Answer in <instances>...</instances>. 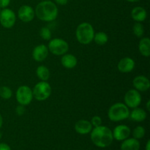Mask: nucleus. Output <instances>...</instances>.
<instances>
[{"label":"nucleus","mask_w":150,"mask_h":150,"mask_svg":"<svg viewBox=\"0 0 150 150\" xmlns=\"http://www.w3.org/2000/svg\"><path fill=\"white\" fill-rule=\"evenodd\" d=\"M91 140L96 146L100 148H105L112 144V131L107 126L100 125L92 128L91 131Z\"/></svg>","instance_id":"nucleus-1"},{"label":"nucleus","mask_w":150,"mask_h":150,"mask_svg":"<svg viewBox=\"0 0 150 150\" xmlns=\"http://www.w3.org/2000/svg\"><path fill=\"white\" fill-rule=\"evenodd\" d=\"M35 16L38 19L45 22H51L58 16L59 10L57 4L51 0L42 1L38 3L35 10Z\"/></svg>","instance_id":"nucleus-2"},{"label":"nucleus","mask_w":150,"mask_h":150,"mask_svg":"<svg viewBox=\"0 0 150 150\" xmlns=\"http://www.w3.org/2000/svg\"><path fill=\"white\" fill-rule=\"evenodd\" d=\"M95 33L94 28L91 23L88 22H83L76 28V39L81 44L88 45L93 41Z\"/></svg>","instance_id":"nucleus-3"},{"label":"nucleus","mask_w":150,"mask_h":150,"mask_svg":"<svg viewBox=\"0 0 150 150\" xmlns=\"http://www.w3.org/2000/svg\"><path fill=\"white\" fill-rule=\"evenodd\" d=\"M130 110L122 103H117L111 105L108 111V117L111 122H120L129 118Z\"/></svg>","instance_id":"nucleus-4"},{"label":"nucleus","mask_w":150,"mask_h":150,"mask_svg":"<svg viewBox=\"0 0 150 150\" xmlns=\"http://www.w3.org/2000/svg\"><path fill=\"white\" fill-rule=\"evenodd\" d=\"M51 92H52V89L49 83L41 81L36 83L34 86V89L32 90L33 98L38 101L45 100L51 96Z\"/></svg>","instance_id":"nucleus-5"},{"label":"nucleus","mask_w":150,"mask_h":150,"mask_svg":"<svg viewBox=\"0 0 150 150\" xmlns=\"http://www.w3.org/2000/svg\"><path fill=\"white\" fill-rule=\"evenodd\" d=\"M48 51L56 56H62L68 51V42L62 38L51 40L48 45Z\"/></svg>","instance_id":"nucleus-6"},{"label":"nucleus","mask_w":150,"mask_h":150,"mask_svg":"<svg viewBox=\"0 0 150 150\" xmlns=\"http://www.w3.org/2000/svg\"><path fill=\"white\" fill-rule=\"evenodd\" d=\"M16 100L20 105H29L33 99L32 89L29 86L23 85L19 86L16 91Z\"/></svg>","instance_id":"nucleus-7"},{"label":"nucleus","mask_w":150,"mask_h":150,"mask_svg":"<svg viewBox=\"0 0 150 150\" xmlns=\"http://www.w3.org/2000/svg\"><path fill=\"white\" fill-rule=\"evenodd\" d=\"M16 21V13L9 8H4L0 12V23L6 29H10L14 26Z\"/></svg>","instance_id":"nucleus-8"},{"label":"nucleus","mask_w":150,"mask_h":150,"mask_svg":"<svg viewBox=\"0 0 150 150\" xmlns=\"http://www.w3.org/2000/svg\"><path fill=\"white\" fill-rule=\"evenodd\" d=\"M142 95L140 92L135 89L127 91L124 97L125 104L130 108L139 107L142 103Z\"/></svg>","instance_id":"nucleus-9"},{"label":"nucleus","mask_w":150,"mask_h":150,"mask_svg":"<svg viewBox=\"0 0 150 150\" xmlns=\"http://www.w3.org/2000/svg\"><path fill=\"white\" fill-rule=\"evenodd\" d=\"M35 16V10L29 5L26 4L22 5L18 10V17L24 23L31 22L34 19Z\"/></svg>","instance_id":"nucleus-10"},{"label":"nucleus","mask_w":150,"mask_h":150,"mask_svg":"<svg viewBox=\"0 0 150 150\" xmlns=\"http://www.w3.org/2000/svg\"><path fill=\"white\" fill-rule=\"evenodd\" d=\"M130 133H131V130L128 126L125 125H117L112 131L114 139L119 141V142H122L129 138Z\"/></svg>","instance_id":"nucleus-11"},{"label":"nucleus","mask_w":150,"mask_h":150,"mask_svg":"<svg viewBox=\"0 0 150 150\" xmlns=\"http://www.w3.org/2000/svg\"><path fill=\"white\" fill-rule=\"evenodd\" d=\"M48 48L44 44H40L34 48L32 51V57L36 62L44 61L48 56Z\"/></svg>","instance_id":"nucleus-12"},{"label":"nucleus","mask_w":150,"mask_h":150,"mask_svg":"<svg viewBox=\"0 0 150 150\" xmlns=\"http://www.w3.org/2000/svg\"><path fill=\"white\" fill-rule=\"evenodd\" d=\"M133 85L135 89L139 92H146L150 88V81L148 78L141 75L134 78Z\"/></svg>","instance_id":"nucleus-13"},{"label":"nucleus","mask_w":150,"mask_h":150,"mask_svg":"<svg viewBox=\"0 0 150 150\" xmlns=\"http://www.w3.org/2000/svg\"><path fill=\"white\" fill-rule=\"evenodd\" d=\"M136 63L135 61L130 57H124L121 59L117 64V68L119 71L123 73H127L133 71V69L135 68Z\"/></svg>","instance_id":"nucleus-14"},{"label":"nucleus","mask_w":150,"mask_h":150,"mask_svg":"<svg viewBox=\"0 0 150 150\" xmlns=\"http://www.w3.org/2000/svg\"><path fill=\"white\" fill-rule=\"evenodd\" d=\"M75 130L80 135H86L91 133L93 126L91 122L86 120H80L75 124Z\"/></svg>","instance_id":"nucleus-15"},{"label":"nucleus","mask_w":150,"mask_h":150,"mask_svg":"<svg viewBox=\"0 0 150 150\" xmlns=\"http://www.w3.org/2000/svg\"><path fill=\"white\" fill-rule=\"evenodd\" d=\"M131 17L135 21L143 22L147 18V12L144 7L138 6L132 10Z\"/></svg>","instance_id":"nucleus-16"},{"label":"nucleus","mask_w":150,"mask_h":150,"mask_svg":"<svg viewBox=\"0 0 150 150\" xmlns=\"http://www.w3.org/2000/svg\"><path fill=\"white\" fill-rule=\"evenodd\" d=\"M140 142L134 138H127L122 141L120 149L121 150H139L140 149Z\"/></svg>","instance_id":"nucleus-17"},{"label":"nucleus","mask_w":150,"mask_h":150,"mask_svg":"<svg viewBox=\"0 0 150 150\" xmlns=\"http://www.w3.org/2000/svg\"><path fill=\"white\" fill-rule=\"evenodd\" d=\"M129 117L136 122H142L146 120L147 117V114L143 108L136 107L133 108L131 112H130Z\"/></svg>","instance_id":"nucleus-18"},{"label":"nucleus","mask_w":150,"mask_h":150,"mask_svg":"<svg viewBox=\"0 0 150 150\" xmlns=\"http://www.w3.org/2000/svg\"><path fill=\"white\" fill-rule=\"evenodd\" d=\"M61 63L67 69H73L77 65V58L71 54H64L61 58Z\"/></svg>","instance_id":"nucleus-19"},{"label":"nucleus","mask_w":150,"mask_h":150,"mask_svg":"<svg viewBox=\"0 0 150 150\" xmlns=\"http://www.w3.org/2000/svg\"><path fill=\"white\" fill-rule=\"evenodd\" d=\"M139 50L141 54L145 57L150 56V39L149 38H143L139 43Z\"/></svg>","instance_id":"nucleus-20"},{"label":"nucleus","mask_w":150,"mask_h":150,"mask_svg":"<svg viewBox=\"0 0 150 150\" xmlns=\"http://www.w3.org/2000/svg\"><path fill=\"white\" fill-rule=\"evenodd\" d=\"M36 75L40 80L46 81L49 79L51 73H50V71L48 67L44 65H40L37 68Z\"/></svg>","instance_id":"nucleus-21"},{"label":"nucleus","mask_w":150,"mask_h":150,"mask_svg":"<svg viewBox=\"0 0 150 150\" xmlns=\"http://www.w3.org/2000/svg\"><path fill=\"white\" fill-rule=\"evenodd\" d=\"M93 40L98 45H103L108 42V36L106 33L103 32H98L95 33Z\"/></svg>","instance_id":"nucleus-22"},{"label":"nucleus","mask_w":150,"mask_h":150,"mask_svg":"<svg viewBox=\"0 0 150 150\" xmlns=\"http://www.w3.org/2000/svg\"><path fill=\"white\" fill-rule=\"evenodd\" d=\"M133 34L137 38H142L144 34V27L141 22H136L133 26Z\"/></svg>","instance_id":"nucleus-23"},{"label":"nucleus","mask_w":150,"mask_h":150,"mask_svg":"<svg viewBox=\"0 0 150 150\" xmlns=\"http://www.w3.org/2000/svg\"><path fill=\"white\" fill-rule=\"evenodd\" d=\"M145 133H146V130L145 128L143 126L139 125L137 127H136L134 128V130H133V136L134 139L139 140V139H142L144 137Z\"/></svg>","instance_id":"nucleus-24"},{"label":"nucleus","mask_w":150,"mask_h":150,"mask_svg":"<svg viewBox=\"0 0 150 150\" xmlns=\"http://www.w3.org/2000/svg\"><path fill=\"white\" fill-rule=\"evenodd\" d=\"M13 96V92L10 87L3 86L0 87V97L4 100H9Z\"/></svg>","instance_id":"nucleus-25"},{"label":"nucleus","mask_w":150,"mask_h":150,"mask_svg":"<svg viewBox=\"0 0 150 150\" xmlns=\"http://www.w3.org/2000/svg\"><path fill=\"white\" fill-rule=\"evenodd\" d=\"M40 35L41 38L45 40H50L51 39V32L46 26H43L40 30Z\"/></svg>","instance_id":"nucleus-26"},{"label":"nucleus","mask_w":150,"mask_h":150,"mask_svg":"<svg viewBox=\"0 0 150 150\" xmlns=\"http://www.w3.org/2000/svg\"><path fill=\"white\" fill-rule=\"evenodd\" d=\"M90 122L94 127H98V126L102 125V119L99 116H94L91 120Z\"/></svg>","instance_id":"nucleus-27"},{"label":"nucleus","mask_w":150,"mask_h":150,"mask_svg":"<svg viewBox=\"0 0 150 150\" xmlns=\"http://www.w3.org/2000/svg\"><path fill=\"white\" fill-rule=\"evenodd\" d=\"M16 112L18 116L23 115L25 112L24 105H20V104H19L18 106H17V108H16Z\"/></svg>","instance_id":"nucleus-28"},{"label":"nucleus","mask_w":150,"mask_h":150,"mask_svg":"<svg viewBox=\"0 0 150 150\" xmlns=\"http://www.w3.org/2000/svg\"><path fill=\"white\" fill-rule=\"evenodd\" d=\"M10 3V0H0V8L4 9L8 7Z\"/></svg>","instance_id":"nucleus-29"},{"label":"nucleus","mask_w":150,"mask_h":150,"mask_svg":"<svg viewBox=\"0 0 150 150\" xmlns=\"http://www.w3.org/2000/svg\"><path fill=\"white\" fill-rule=\"evenodd\" d=\"M0 150H12L10 146L5 143H0Z\"/></svg>","instance_id":"nucleus-30"},{"label":"nucleus","mask_w":150,"mask_h":150,"mask_svg":"<svg viewBox=\"0 0 150 150\" xmlns=\"http://www.w3.org/2000/svg\"><path fill=\"white\" fill-rule=\"evenodd\" d=\"M55 4H59V5H66L68 2V0H54Z\"/></svg>","instance_id":"nucleus-31"},{"label":"nucleus","mask_w":150,"mask_h":150,"mask_svg":"<svg viewBox=\"0 0 150 150\" xmlns=\"http://www.w3.org/2000/svg\"><path fill=\"white\" fill-rule=\"evenodd\" d=\"M145 149H146V150H150V140H148L147 142H146Z\"/></svg>","instance_id":"nucleus-32"},{"label":"nucleus","mask_w":150,"mask_h":150,"mask_svg":"<svg viewBox=\"0 0 150 150\" xmlns=\"http://www.w3.org/2000/svg\"><path fill=\"white\" fill-rule=\"evenodd\" d=\"M2 125H3V118H2V116H1V114H0V129H1V127H2Z\"/></svg>","instance_id":"nucleus-33"},{"label":"nucleus","mask_w":150,"mask_h":150,"mask_svg":"<svg viewBox=\"0 0 150 150\" xmlns=\"http://www.w3.org/2000/svg\"><path fill=\"white\" fill-rule=\"evenodd\" d=\"M149 105H150V100H148L147 102H146V109H147L148 111H150Z\"/></svg>","instance_id":"nucleus-34"},{"label":"nucleus","mask_w":150,"mask_h":150,"mask_svg":"<svg viewBox=\"0 0 150 150\" xmlns=\"http://www.w3.org/2000/svg\"><path fill=\"white\" fill-rule=\"evenodd\" d=\"M126 1H129V2H137V1H140V0H126Z\"/></svg>","instance_id":"nucleus-35"},{"label":"nucleus","mask_w":150,"mask_h":150,"mask_svg":"<svg viewBox=\"0 0 150 150\" xmlns=\"http://www.w3.org/2000/svg\"><path fill=\"white\" fill-rule=\"evenodd\" d=\"M1 137H2V133H1V132L0 131V139H1Z\"/></svg>","instance_id":"nucleus-36"},{"label":"nucleus","mask_w":150,"mask_h":150,"mask_svg":"<svg viewBox=\"0 0 150 150\" xmlns=\"http://www.w3.org/2000/svg\"><path fill=\"white\" fill-rule=\"evenodd\" d=\"M41 1H47V0H41Z\"/></svg>","instance_id":"nucleus-37"},{"label":"nucleus","mask_w":150,"mask_h":150,"mask_svg":"<svg viewBox=\"0 0 150 150\" xmlns=\"http://www.w3.org/2000/svg\"><path fill=\"white\" fill-rule=\"evenodd\" d=\"M0 12H1V8H0Z\"/></svg>","instance_id":"nucleus-38"}]
</instances>
